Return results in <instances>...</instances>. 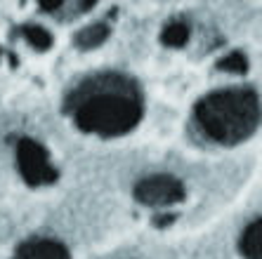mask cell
<instances>
[{"label": "cell", "mask_w": 262, "mask_h": 259, "mask_svg": "<svg viewBox=\"0 0 262 259\" xmlns=\"http://www.w3.org/2000/svg\"><path fill=\"white\" fill-rule=\"evenodd\" d=\"M64 111L83 132L118 137L142 121V90L123 73H97L67 97Z\"/></svg>", "instance_id": "obj_1"}, {"label": "cell", "mask_w": 262, "mask_h": 259, "mask_svg": "<svg viewBox=\"0 0 262 259\" xmlns=\"http://www.w3.org/2000/svg\"><path fill=\"white\" fill-rule=\"evenodd\" d=\"M196 127L210 142L234 146L253 137L260 125V99L253 87L210 92L194 106Z\"/></svg>", "instance_id": "obj_2"}, {"label": "cell", "mask_w": 262, "mask_h": 259, "mask_svg": "<svg viewBox=\"0 0 262 259\" xmlns=\"http://www.w3.org/2000/svg\"><path fill=\"white\" fill-rule=\"evenodd\" d=\"M17 165L21 177L31 186H48V184L57 181V170L50 163L48 151L33 139H19Z\"/></svg>", "instance_id": "obj_3"}, {"label": "cell", "mask_w": 262, "mask_h": 259, "mask_svg": "<svg viewBox=\"0 0 262 259\" xmlns=\"http://www.w3.org/2000/svg\"><path fill=\"white\" fill-rule=\"evenodd\" d=\"M135 198L149 207H163V205L180 203L184 198V186L182 181L170 175H151L137 181Z\"/></svg>", "instance_id": "obj_4"}, {"label": "cell", "mask_w": 262, "mask_h": 259, "mask_svg": "<svg viewBox=\"0 0 262 259\" xmlns=\"http://www.w3.org/2000/svg\"><path fill=\"white\" fill-rule=\"evenodd\" d=\"M17 259H69L67 247L50 238H31L17 250Z\"/></svg>", "instance_id": "obj_5"}, {"label": "cell", "mask_w": 262, "mask_h": 259, "mask_svg": "<svg viewBox=\"0 0 262 259\" xmlns=\"http://www.w3.org/2000/svg\"><path fill=\"white\" fill-rule=\"evenodd\" d=\"M241 254L246 259H262V222L255 219L246 226L244 236H241Z\"/></svg>", "instance_id": "obj_6"}, {"label": "cell", "mask_w": 262, "mask_h": 259, "mask_svg": "<svg viewBox=\"0 0 262 259\" xmlns=\"http://www.w3.org/2000/svg\"><path fill=\"white\" fill-rule=\"evenodd\" d=\"M106 38H109V24H90L73 36V42H76V48H80V50H95V48H99Z\"/></svg>", "instance_id": "obj_7"}, {"label": "cell", "mask_w": 262, "mask_h": 259, "mask_svg": "<svg viewBox=\"0 0 262 259\" xmlns=\"http://www.w3.org/2000/svg\"><path fill=\"white\" fill-rule=\"evenodd\" d=\"M187 40H189V26L182 19H172L161 31V42L165 48H182V45H187Z\"/></svg>", "instance_id": "obj_8"}, {"label": "cell", "mask_w": 262, "mask_h": 259, "mask_svg": "<svg viewBox=\"0 0 262 259\" xmlns=\"http://www.w3.org/2000/svg\"><path fill=\"white\" fill-rule=\"evenodd\" d=\"M21 33H24L26 42H29L33 50H38V52H45V50L52 48V33H50L48 29H43V26L29 24L21 29Z\"/></svg>", "instance_id": "obj_9"}, {"label": "cell", "mask_w": 262, "mask_h": 259, "mask_svg": "<svg viewBox=\"0 0 262 259\" xmlns=\"http://www.w3.org/2000/svg\"><path fill=\"white\" fill-rule=\"evenodd\" d=\"M217 68L225 73H246L248 71V59H246L244 52H232V55H227L225 59L217 61Z\"/></svg>", "instance_id": "obj_10"}, {"label": "cell", "mask_w": 262, "mask_h": 259, "mask_svg": "<svg viewBox=\"0 0 262 259\" xmlns=\"http://www.w3.org/2000/svg\"><path fill=\"white\" fill-rule=\"evenodd\" d=\"M38 3L45 12H59L61 5H64V0H38Z\"/></svg>", "instance_id": "obj_11"}, {"label": "cell", "mask_w": 262, "mask_h": 259, "mask_svg": "<svg viewBox=\"0 0 262 259\" xmlns=\"http://www.w3.org/2000/svg\"><path fill=\"white\" fill-rule=\"evenodd\" d=\"M97 5V0H78V5H76V12H88L92 7Z\"/></svg>", "instance_id": "obj_12"}, {"label": "cell", "mask_w": 262, "mask_h": 259, "mask_svg": "<svg viewBox=\"0 0 262 259\" xmlns=\"http://www.w3.org/2000/svg\"><path fill=\"white\" fill-rule=\"evenodd\" d=\"M170 222H175V215H161V217L154 219V224H156V226H168Z\"/></svg>", "instance_id": "obj_13"}]
</instances>
